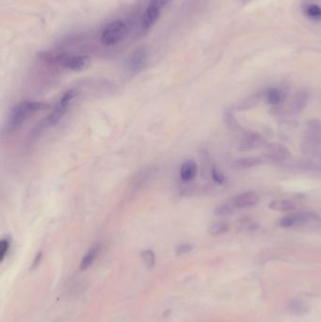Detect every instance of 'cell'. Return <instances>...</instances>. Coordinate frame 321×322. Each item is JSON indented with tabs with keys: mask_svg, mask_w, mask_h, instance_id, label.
<instances>
[{
	"mask_svg": "<svg viewBox=\"0 0 321 322\" xmlns=\"http://www.w3.org/2000/svg\"><path fill=\"white\" fill-rule=\"evenodd\" d=\"M49 108V105L37 101H21L14 105L10 112L7 122V128L9 131L16 130L31 115L37 112H43Z\"/></svg>",
	"mask_w": 321,
	"mask_h": 322,
	"instance_id": "6da1fadb",
	"label": "cell"
},
{
	"mask_svg": "<svg viewBox=\"0 0 321 322\" xmlns=\"http://www.w3.org/2000/svg\"><path fill=\"white\" fill-rule=\"evenodd\" d=\"M128 32V26L123 20H114L105 25L100 36L101 44L113 46L123 42Z\"/></svg>",
	"mask_w": 321,
	"mask_h": 322,
	"instance_id": "7a4b0ae2",
	"label": "cell"
},
{
	"mask_svg": "<svg viewBox=\"0 0 321 322\" xmlns=\"http://www.w3.org/2000/svg\"><path fill=\"white\" fill-rule=\"evenodd\" d=\"M77 95H78V92L74 89L69 90L68 92L64 93L63 96L55 106L54 111L43 120V123L40 125V129L48 128V127H51V126L57 124V123L65 115V113L68 111L69 105H71L72 101Z\"/></svg>",
	"mask_w": 321,
	"mask_h": 322,
	"instance_id": "3957f363",
	"label": "cell"
},
{
	"mask_svg": "<svg viewBox=\"0 0 321 322\" xmlns=\"http://www.w3.org/2000/svg\"><path fill=\"white\" fill-rule=\"evenodd\" d=\"M44 59L47 62L61 65L64 68L72 71H81L89 65L90 59L87 56H74L67 54H57V55H46Z\"/></svg>",
	"mask_w": 321,
	"mask_h": 322,
	"instance_id": "277c9868",
	"label": "cell"
},
{
	"mask_svg": "<svg viewBox=\"0 0 321 322\" xmlns=\"http://www.w3.org/2000/svg\"><path fill=\"white\" fill-rule=\"evenodd\" d=\"M171 1L172 0H150L142 15V29L145 31L152 29L160 17L162 10L168 6Z\"/></svg>",
	"mask_w": 321,
	"mask_h": 322,
	"instance_id": "5b68a950",
	"label": "cell"
},
{
	"mask_svg": "<svg viewBox=\"0 0 321 322\" xmlns=\"http://www.w3.org/2000/svg\"><path fill=\"white\" fill-rule=\"evenodd\" d=\"M308 93L304 91H301L295 94V96L291 99L289 104L284 105V104L275 105L274 111L280 114H297L304 110V108L308 103Z\"/></svg>",
	"mask_w": 321,
	"mask_h": 322,
	"instance_id": "8992f818",
	"label": "cell"
},
{
	"mask_svg": "<svg viewBox=\"0 0 321 322\" xmlns=\"http://www.w3.org/2000/svg\"><path fill=\"white\" fill-rule=\"evenodd\" d=\"M301 151L309 156L321 155V133L307 130L301 143Z\"/></svg>",
	"mask_w": 321,
	"mask_h": 322,
	"instance_id": "52a82bcc",
	"label": "cell"
},
{
	"mask_svg": "<svg viewBox=\"0 0 321 322\" xmlns=\"http://www.w3.org/2000/svg\"><path fill=\"white\" fill-rule=\"evenodd\" d=\"M317 220H319V217L314 212L299 211L283 218L280 221V225L284 228H288L294 225H301V224L310 223V222H315Z\"/></svg>",
	"mask_w": 321,
	"mask_h": 322,
	"instance_id": "ba28073f",
	"label": "cell"
},
{
	"mask_svg": "<svg viewBox=\"0 0 321 322\" xmlns=\"http://www.w3.org/2000/svg\"><path fill=\"white\" fill-rule=\"evenodd\" d=\"M291 156V152L281 143H270L265 146L264 159L272 162L287 161Z\"/></svg>",
	"mask_w": 321,
	"mask_h": 322,
	"instance_id": "9c48e42d",
	"label": "cell"
},
{
	"mask_svg": "<svg viewBox=\"0 0 321 322\" xmlns=\"http://www.w3.org/2000/svg\"><path fill=\"white\" fill-rule=\"evenodd\" d=\"M260 198L258 194L253 191L242 192L231 199V204L235 206V208H249L253 207L258 205Z\"/></svg>",
	"mask_w": 321,
	"mask_h": 322,
	"instance_id": "30bf717a",
	"label": "cell"
},
{
	"mask_svg": "<svg viewBox=\"0 0 321 322\" xmlns=\"http://www.w3.org/2000/svg\"><path fill=\"white\" fill-rule=\"evenodd\" d=\"M265 145L266 141L265 138L257 133H249L241 139L240 143L238 144V150L240 152H249L265 147Z\"/></svg>",
	"mask_w": 321,
	"mask_h": 322,
	"instance_id": "8fae6325",
	"label": "cell"
},
{
	"mask_svg": "<svg viewBox=\"0 0 321 322\" xmlns=\"http://www.w3.org/2000/svg\"><path fill=\"white\" fill-rule=\"evenodd\" d=\"M147 63V52L145 49L134 51V53L129 57L127 61V68L133 73H139L145 67Z\"/></svg>",
	"mask_w": 321,
	"mask_h": 322,
	"instance_id": "7c38bea8",
	"label": "cell"
},
{
	"mask_svg": "<svg viewBox=\"0 0 321 322\" xmlns=\"http://www.w3.org/2000/svg\"><path fill=\"white\" fill-rule=\"evenodd\" d=\"M263 96H264V93H254V94L249 96L247 98L242 100L239 103L235 104L232 106V109L230 111L244 112V111L252 110V109L255 108L256 105L259 104L260 100L262 99Z\"/></svg>",
	"mask_w": 321,
	"mask_h": 322,
	"instance_id": "4fadbf2b",
	"label": "cell"
},
{
	"mask_svg": "<svg viewBox=\"0 0 321 322\" xmlns=\"http://www.w3.org/2000/svg\"><path fill=\"white\" fill-rule=\"evenodd\" d=\"M265 161L264 157L260 156H247V157H240L234 160L231 167L234 170H246L250 168L257 167L261 165Z\"/></svg>",
	"mask_w": 321,
	"mask_h": 322,
	"instance_id": "5bb4252c",
	"label": "cell"
},
{
	"mask_svg": "<svg viewBox=\"0 0 321 322\" xmlns=\"http://www.w3.org/2000/svg\"><path fill=\"white\" fill-rule=\"evenodd\" d=\"M266 101L272 105H278L283 104L286 97L287 93L284 89L281 88L272 87L268 89L264 93Z\"/></svg>",
	"mask_w": 321,
	"mask_h": 322,
	"instance_id": "9a60e30c",
	"label": "cell"
},
{
	"mask_svg": "<svg viewBox=\"0 0 321 322\" xmlns=\"http://www.w3.org/2000/svg\"><path fill=\"white\" fill-rule=\"evenodd\" d=\"M198 173L197 164L193 160H186L182 164L180 170V176L183 181H192L195 178Z\"/></svg>",
	"mask_w": 321,
	"mask_h": 322,
	"instance_id": "2e32d148",
	"label": "cell"
},
{
	"mask_svg": "<svg viewBox=\"0 0 321 322\" xmlns=\"http://www.w3.org/2000/svg\"><path fill=\"white\" fill-rule=\"evenodd\" d=\"M101 250V245L97 243V244H94L93 245L90 250L88 251V253L85 254V256L82 258L81 263V270H87L88 267L92 266L93 264V262L96 259L97 255L99 254V252Z\"/></svg>",
	"mask_w": 321,
	"mask_h": 322,
	"instance_id": "e0dca14e",
	"label": "cell"
},
{
	"mask_svg": "<svg viewBox=\"0 0 321 322\" xmlns=\"http://www.w3.org/2000/svg\"><path fill=\"white\" fill-rule=\"evenodd\" d=\"M269 207L272 210L279 211V212H289V211H292L296 208V205L291 200L282 199V200H273L270 203Z\"/></svg>",
	"mask_w": 321,
	"mask_h": 322,
	"instance_id": "ac0fdd59",
	"label": "cell"
},
{
	"mask_svg": "<svg viewBox=\"0 0 321 322\" xmlns=\"http://www.w3.org/2000/svg\"><path fill=\"white\" fill-rule=\"evenodd\" d=\"M230 230L229 224L225 222H216L211 223L208 227V233L211 235H221L226 234Z\"/></svg>",
	"mask_w": 321,
	"mask_h": 322,
	"instance_id": "d6986e66",
	"label": "cell"
},
{
	"mask_svg": "<svg viewBox=\"0 0 321 322\" xmlns=\"http://www.w3.org/2000/svg\"><path fill=\"white\" fill-rule=\"evenodd\" d=\"M236 210L234 205L231 204V202L228 203H223L221 205H217L214 208V214L216 216H229V215H233Z\"/></svg>",
	"mask_w": 321,
	"mask_h": 322,
	"instance_id": "ffe728a7",
	"label": "cell"
},
{
	"mask_svg": "<svg viewBox=\"0 0 321 322\" xmlns=\"http://www.w3.org/2000/svg\"><path fill=\"white\" fill-rule=\"evenodd\" d=\"M224 121H225V124L228 126L229 129L232 131V132H236V133H239V132H243V127L241 126V124L236 121V119L234 117V115L228 112L225 114V118H224Z\"/></svg>",
	"mask_w": 321,
	"mask_h": 322,
	"instance_id": "44dd1931",
	"label": "cell"
},
{
	"mask_svg": "<svg viewBox=\"0 0 321 322\" xmlns=\"http://www.w3.org/2000/svg\"><path fill=\"white\" fill-rule=\"evenodd\" d=\"M306 15L311 19L314 20H319L321 19V9L316 5H309L305 9Z\"/></svg>",
	"mask_w": 321,
	"mask_h": 322,
	"instance_id": "7402d4cb",
	"label": "cell"
},
{
	"mask_svg": "<svg viewBox=\"0 0 321 322\" xmlns=\"http://www.w3.org/2000/svg\"><path fill=\"white\" fill-rule=\"evenodd\" d=\"M142 260L144 262L145 266L152 267L154 265L155 255L152 250H145L142 253Z\"/></svg>",
	"mask_w": 321,
	"mask_h": 322,
	"instance_id": "603a6c76",
	"label": "cell"
},
{
	"mask_svg": "<svg viewBox=\"0 0 321 322\" xmlns=\"http://www.w3.org/2000/svg\"><path fill=\"white\" fill-rule=\"evenodd\" d=\"M10 249V240L7 238H3L0 242V259L1 261L4 260L6 257L7 254Z\"/></svg>",
	"mask_w": 321,
	"mask_h": 322,
	"instance_id": "cb8c5ba5",
	"label": "cell"
},
{
	"mask_svg": "<svg viewBox=\"0 0 321 322\" xmlns=\"http://www.w3.org/2000/svg\"><path fill=\"white\" fill-rule=\"evenodd\" d=\"M212 178L216 182L217 184H223L225 181V177L223 173H221L216 168L212 169Z\"/></svg>",
	"mask_w": 321,
	"mask_h": 322,
	"instance_id": "d4e9b609",
	"label": "cell"
},
{
	"mask_svg": "<svg viewBox=\"0 0 321 322\" xmlns=\"http://www.w3.org/2000/svg\"><path fill=\"white\" fill-rule=\"evenodd\" d=\"M307 130L315 131L321 133V122L318 120H312L307 123Z\"/></svg>",
	"mask_w": 321,
	"mask_h": 322,
	"instance_id": "484cf974",
	"label": "cell"
},
{
	"mask_svg": "<svg viewBox=\"0 0 321 322\" xmlns=\"http://www.w3.org/2000/svg\"><path fill=\"white\" fill-rule=\"evenodd\" d=\"M193 250V246L191 244H182L176 249V254L177 255H183V254H189Z\"/></svg>",
	"mask_w": 321,
	"mask_h": 322,
	"instance_id": "4316f807",
	"label": "cell"
},
{
	"mask_svg": "<svg viewBox=\"0 0 321 322\" xmlns=\"http://www.w3.org/2000/svg\"><path fill=\"white\" fill-rule=\"evenodd\" d=\"M41 257H42V254H38L37 256H36V258H35V260L33 262V267H35V266L37 265L38 262L41 259Z\"/></svg>",
	"mask_w": 321,
	"mask_h": 322,
	"instance_id": "83f0119b",
	"label": "cell"
}]
</instances>
